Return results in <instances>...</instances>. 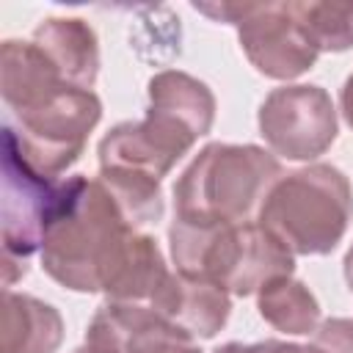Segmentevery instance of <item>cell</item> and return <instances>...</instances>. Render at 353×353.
Returning <instances> with one entry per match:
<instances>
[{
	"label": "cell",
	"mask_w": 353,
	"mask_h": 353,
	"mask_svg": "<svg viewBox=\"0 0 353 353\" xmlns=\"http://www.w3.org/2000/svg\"><path fill=\"white\" fill-rule=\"evenodd\" d=\"M138 232L99 179H61L58 207L41 243L44 273L72 292H102L127 240Z\"/></svg>",
	"instance_id": "cell-1"
},
{
	"label": "cell",
	"mask_w": 353,
	"mask_h": 353,
	"mask_svg": "<svg viewBox=\"0 0 353 353\" xmlns=\"http://www.w3.org/2000/svg\"><path fill=\"white\" fill-rule=\"evenodd\" d=\"M281 163L254 143H207L174 185V221L234 226L256 212L281 176Z\"/></svg>",
	"instance_id": "cell-2"
},
{
	"label": "cell",
	"mask_w": 353,
	"mask_h": 353,
	"mask_svg": "<svg viewBox=\"0 0 353 353\" xmlns=\"http://www.w3.org/2000/svg\"><path fill=\"white\" fill-rule=\"evenodd\" d=\"M168 245L176 273L207 279L229 295H256L265 284L292 276L295 256L256 221L234 226H190L171 221Z\"/></svg>",
	"instance_id": "cell-3"
},
{
	"label": "cell",
	"mask_w": 353,
	"mask_h": 353,
	"mask_svg": "<svg viewBox=\"0 0 353 353\" xmlns=\"http://www.w3.org/2000/svg\"><path fill=\"white\" fill-rule=\"evenodd\" d=\"M350 218V182L328 163H312L281 174L256 212V223L292 256L331 254L342 243Z\"/></svg>",
	"instance_id": "cell-4"
},
{
	"label": "cell",
	"mask_w": 353,
	"mask_h": 353,
	"mask_svg": "<svg viewBox=\"0 0 353 353\" xmlns=\"http://www.w3.org/2000/svg\"><path fill=\"white\" fill-rule=\"evenodd\" d=\"M193 8L234 25L245 58L265 77L295 80L320 55L303 3H193Z\"/></svg>",
	"instance_id": "cell-5"
},
{
	"label": "cell",
	"mask_w": 353,
	"mask_h": 353,
	"mask_svg": "<svg viewBox=\"0 0 353 353\" xmlns=\"http://www.w3.org/2000/svg\"><path fill=\"white\" fill-rule=\"evenodd\" d=\"M102 119V102L94 91L63 88L47 102L17 113L3 130L14 138L19 154L44 176L58 179L85 149L91 130Z\"/></svg>",
	"instance_id": "cell-6"
},
{
	"label": "cell",
	"mask_w": 353,
	"mask_h": 353,
	"mask_svg": "<svg viewBox=\"0 0 353 353\" xmlns=\"http://www.w3.org/2000/svg\"><path fill=\"white\" fill-rule=\"evenodd\" d=\"M61 179L39 174L17 149L14 138L3 130V201H0V237L6 287L28 273V256L41 251L47 226L58 207Z\"/></svg>",
	"instance_id": "cell-7"
},
{
	"label": "cell",
	"mask_w": 353,
	"mask_h": 353,
	"mask_svg": "<svg viewBox=\"0 0 353 353\" xmlns=\"http://www.w3.org/2000/svg\"><path fill=\"white\" fill-rule=\"evenodd\" d=\"M256 124L270 154L295 163L325 154L339 132L331 94L309 83L273 88L259 105Z\"/></svg>",
	"instance_id": "cell-8"
},
{
	"label": "cell",
	"mask_w": 353,
	"mask_h": 353,
	"mask_svg": "<svg viewBox=\"0 0 353 353\" xmlns=\"http://www.w3.org/2000/svg\"><path fill=\"white\" fill-rule=\"evenodd\" d=\"M85 345L97 353H201L196 339L149 303L105 301L88 323Z\"/></svg>",
	"instance_id": "cell-9"
},
{
	"label": "cell",
	"mask_w": 353,
	"mask_h": 353,
	"mask_svg": "<svg viewBox=\"0 0 353 353\" xmlns=\"http://www.w3.org/2000/svg\"><path fill=\"white\" fill-rule=\"evenodd\" d=\"M149 306L188 336L212 339L229 320L232 295L207 279H190L168 270Z\"/></svg>",
	"instance_id": "cell-10"
},
{
	"label": "cell",
	"mask_w": 353,
	"mask_h": 353,
	"mask_svg": "<svg viewBox=\"0 0 353 353\" xmlns=\"http://www.w3.org/2000/svg\"><path fill=\"white\" fill-rule=\"evenodd\" d=\"M72 88L91 91L99 74V44L94 28L80 17H50L30 39Z\"/></svg>",
	"instance_id": "cell-11"
},
{
	"label": "cell",
	"mask_w": 353,
	"mask_h": 353,
	"mask_svg": "<svg viewBox=\"0 0 353 353\" xmlns=\"http://www.w3.org/2000/svg\"><path fill=\"white\" fill-rule=\"evenodd\" d=\"M63 342V317L52 303L6 290L0 353H55Z\"/></svg>",
	"instance_id": "cell-12"
},
{
	"label": "cell",
	"mask_w": 353,
	"mask_h": 353,
	"mask_svg": "<svg viewBox=\"0 0 353 353\" xmlns=\"http://www.w3.org/2000/svg\"><path fill=\"white\" fill-rule=\"evenodd\" d=\"M154 113L168 116L171 121L190 130L196 138L207 135L215 121V97L207 83L199 77L179 72V69H163L149 80V108Z\"/></svg>",
	"instance_id": "cell-13"
},
{
	"label": "cell",
	"mask_w": 353,
	"mask_h": 353,
	"mask_svg": "<svg viewBox=\"0 0 353 353\" xmlns=\"http://www.w3.org/2000/svg\"><path fill=\"white\" fill-rule=\"evenodd\" d=\"M165 273L168 268L157 240L143 232H132L102 292L116 303H149Z\"/></svg>",
	"instance_id": "cell-14"
},
{
	"label": "cell",
	"mask_w": 353,
	"mask_h": 353,
	"mask_svg": "<svg viewBox=\"0 0 353 353\" xmlns=\"http://www.w3.org/2000/svg\"><path fill=\"white\" fill-rule=\"evenodd\" d=\"M256 309L265 323H270L276 331H284L292 336L314 334L320 325L317 298L312 295V290L303 281H298L292 276L265 284L256 292Z\"/></svg>",
	"instance_id": "cell-15"
},
{
	"label": "cell",
	"mask_w": 353,
	"mask_h": 353,
	"mask_svg": "<svg viewBox=\"0 0 353 353\" xmlns=\"http://www.w3.org/2000/svg\"><path fill=\"white\" fill-rule=\"evenodd\" d=\"M303 17L320 52H345L353 47V6L303 3Z\"/></svg>",
	"instance_id": "cell-16"
},
{
	"label": "cell",
	"mask_w": 353,
	"mask_h": 353,
	"mask_svg": "<svg viewBox=\"0 0 353 353\" xmlns=\"http://www.w3.org/2000/svg\"><path fill=\"white\" fill-rule=\"evenodd\" d=\"M325 353H353V320L347 317H331L323 320L312 339Z\"/></svg>",
	"instance_id": "cell-17"
},
{
	"label": "cell",
	"mask_w": 353,
	"mask_h": 353,
	"mask_svg": "<svg viewBox=\"0 0 353 353\" xmlns=\"http://www.w3.org/2000/svg\"><path fill=\"white\" fill-rule=\"evenodd\" d=\"M240 353H325L323 347L312 345H298V342H281V339H265L254 345H240Z\"/></svg>",
	"instance_id": "cell-18"
},
{
	"label": "cell",
	"mask_w": 353,
	"mask_h": 353,
	"mask_svg": "<svg viewBox=\"0 0 353 353\" xmlns=\"http://www.w3.org/2000/svg\"><path fill=\"white\" fill-rule=\"evenodd\" d=\"M339 108H342V116H345V121L353 127V74L345 80V85H342V94H339Z\"/></svg>",
	"instance_id": "cell-19"
},
{
	"label": "cell",
	"mask_w": 353,
	"mask_h": 353,
	"mask_svg": "<svg viewBox=\"0 0 353 353\" xmlns=\"http://www.w3.org/2000/svg\"><path fill=\"white\" fill-rule=\"evenodd\" d=\"M345 281H347V287H350V292H353V245H350L347 254H345Z\"/></svg>",
	"instance_id": "cell-20"
},
{
	"label": "cell",
	"mask_w": 353,
	"mask_h": 353,
	"mask_svg": "<svg viewBox=\"0 0 353 353\" xmlns=\"http://www.w3.org/2000/svg\"><path fill=\"white\" fill-rule=\"evenodd\" d=\"M212 353H240V342H226V345H221V347L212 350Z\"/></svg>",
	"instance_id": "cell-21"
},
{
	"label": "cell",
	"mask_w": 353,
	"mask_h": 353,
	"mask_svg": "<svg viewBox=\"0 0 353 353\" xmlns=\"http://www.w3.org/2000/svg\"><path fill=\"white\" fill-rule=\"evenodd\" d=\"M74 353H97V350H94V347H88V345H83V347H77Z\"/></svg>",
	"instance_id": "cell-22"
}]
</instances>
